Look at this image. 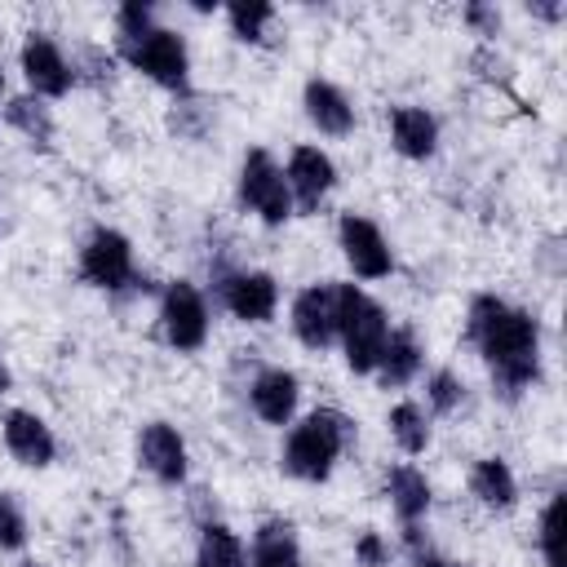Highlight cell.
Instances as JSON below:
<instances>
[{
    "mask_svg": "<svg viewBox=\"0 0 567 567\" xmlns=\"http://www.w3.org/2000/svg\"><path fill=\"white\" fill-rule=\"evenodd\" d=\"M465 337L487 363V377L505 399H518L540 381V323L532 310L496 292H478L470 297V310H465Z\"/></svg>",
    "mask_w": 567,
    "mask_h": 567,
    "instance_id": "1",
    "label": "cell"
},
{
    "mask_svg": "<svg viewBox=\"0 0 567 567\" xmlns=\"http://www.w3.org/2000/svg\"><path fill=\"white\" fill-rule=\"evenodd\" d=\"M18 66H22V80H27V93L53 102V97H66L71 84H75V66L71 58L62 53V44L44 31H31L18 49Z\"/></svg>",
    "mask_w": 567,
    "mask_h": 567,
    "instance_id": "9",
    "label": "cell"
},
{
    "mask_svg": "<svg viewBox=\"0 0 567 567\" xmlns=\"http://www.w3.org/2000/svg\"><path fill=\"white\" fill-rule=\"evenodd\" d=\"M18 567H44V563H35V558H27V563H18Z\"/></svg>",
    "mask_w": 567,
    "mask_h": 567,
    "instance_id": "36",
    "label": "cell"
},
{
    "mask_svg": "<svg viewBox=\"0 0 567 567\" xmlns=\"http://www.w3.org/2000/svg\"><path fill=\"white\" fill-rule=\"evenodd\" d=\"M226 22H230L235 40L257 44V40H266V27L275 22V9L261 4V0H235V4H226Z\"/></svg>",
    "mask_w": 567,
    "mask_h": 567,
    "instance_id": "26",
    "label": "cell"
},
{
    "mask_svg": "<svg viewBox=\"0 0 567 567\" xmlns=\"http://www.w3.org/2000/svg\"><path fill=\"white\" fill-rule=\"evenodd\" d=\"M248 567H301V540L288 518H266L252 532Z\"/></svg>",
    "mask_w": 567,
    "mask_h": 567,
    "instance_id": "22",
    "label": "cell"
},
{
    "mask_svg": "<svg viewBox=\"0 0 567 567\" xmlns=\"http://www.w3.org/2000/svg\"><path fill=\"white\" fill-rule=\"evenodd\" d=\"M297 399H301V381L288 368H261L248 381V408L266 421V425H292L297 416Z\"/></svg>",
    "mask_w": 567,
    "mask_h": 567,
    "instance_id": "15",
    "label": "cell"
},
{
    "mask_svg": "<svg viewBox=\"0 0 567 567\" xmlns=\"http://www.w3.org/2000/svg\"><path fill=\"white\" fill-rule=\"evenodd\" d=\"M159 332L182 354H195L208 341V301L190 279L164 284V292H159Z\"/></svg>",
    "mask_w": 567,
    "mask_h": 567,
    "instance_id": "7",
    "label": "cell"
},
{
    "mask_svg": "<svg viewBox=\"0 0 567 567\" xmlns=\"http://www.w3.org/2000/svg\"><path fill=\"white\" fill-rule=\"evenodd\" d=\"M0 97H4V66H0Z\"/></svg>",
    "mask_w": 567,
    "mask_h": 567,
    "instance_id": "37",
    "label": "cell"
},
{
    "mask_svg": "<svg viewBox=\"0 0 567 567\" xmlns=\"http://www.w3.org/2000/svg\"><path fill=\"white\" fill-rule=\"evenodd\" d=\"M22 545H27V514L9 492H0V554H18Z\"/></svg>",
    "mask_w": 567,
    "mask_h": 567,
    "instance_id": "28",
    "label": "cell"
},
{
    "mask_svg": "<svg viewBox=\"0 0 567 567\" xmlns=\"http://www.w3.org/2000/svg\"><path fill=\"white\" fill-rule=\"evenodd\" d=\"M470 496L478 501V505H487V509H514L518 505V478H514V470H509V461H501V456H478L474 465H470Z\"/></svg>",
    "mask_w": 567,
    "mask_h": 567,
    "instance_id": "21",
    "label": "cell"
},
{
    "mask_svg": "<svg viewBox=\"0 0 567 567\" xmlns=\"http://www.w3.org/2000/svg\"><path fill=\"white\" fill-rule=\"evenodd\" d=\"M465 22L474 27V35H496L501 31V9L496 4H465Z\"/></svg>",
    "mask_w": 567,
    "mask_h": 567,
    "instance_id": "32",
    "label": "cell"
},
{
    "mask_svg": "<svg viewBox=\"0 0 567 567\" xmlns=\"http://www.w3.org/2000/svg\"><path fill=\"white\" fill-rule=\"evenodd\" d=\"M168 128H173L177 137H204V133H208V111H204L199 102H190V93H186V97H182V106L173 102Z\"/></svg>",
    "mask_w": 567,
    "mask_h": 567,
    "instance_id": "30",
    "label": "cell"
},
{
    "mask_svg": "<svg viewBox=\"0 0 567 567\" xmlns=\"http://www.w3.org/2000/svg\"><path fill=\"white\" fill-rule=\"evenodd\" d=\"M421 368H425V346H421V337H416L408 323L390 328V337H385V346H381V359H377L372 377H377L385 390H399V385L416 381Z\"/></svg>",
    "mask_w": 567,
    "mask_h": 567,
    "instance_id": "17",
    "label": "cell"
},
{
    "mask_svg": "<svg viewBox=\"0 0 567 567\" xmlns=\"http://www.w3.org/2000/svg\"><path fill=\"white\" fill-rule=\"evenodd\" d=\"M195 567H248V545L226 523H204L195 540Z\"/></svg>",
    "mask_w": 567,
    "mask_h": 567,
    "instance_id": "23",
    "label": "cell"
},
{
    "mask_svg": "<svg viewBox=\"0 0 567 567\" xmlns=\"http://www.w3.org/2000/svg\"><path fill=\"white\" fill-rule=\"evenodd\" d=\"M536 545L545 567H567V496L554 492L540 509V527H536Z\"/></svg>",
    "mask_w": 567,
    "mask_h": 567,
    "instance_id": "25",
    "label": "cell"
},
{
    "mask_svg": "<svg viewBox=\"0 0 567 567\" xmlns=\"http://www.w3.org/2000/svg\"><path fill=\"white\" fill-rule=\"evenodd\" d=\"M80 279L89 288H102V292H133V288H142L128 235L115 230V226H93L84 235V244H80Z\"/></svg>",
    "mask_w": 567,
    "mask_h": 567,
    "instance_id": "5",
    "label": "cell"
},
{
    "mask_svg": "<svg viewBox=\"0 0 567 567\" xmlns=\"http://www.w3.org/2000/svg\"><path fill=\"white\" fill-rule=\"evenodd\" d=\"M9 385H13V372H9V363H4V354H0V394H9Z\"/></svg>",
    "mask_w": 567,
    "mask_h": 567,
    "instance_id": "35",
    "label": "cell"
},
{
    "mask_svg": "<svg viewBox=\"0 0 567 567\" xmlns=\"http://www.w3.org/2000/svg\"><path fill=\"white\" fill-rule=\"evenodd\" d=\"M0 439H4V452H9L18 465H27V470H44V465H53V456H58L53 430L44 425V416H35V412H27V408H9V412H4Z\"/></svg>",
    "mask_w": 567,
    "mask_h": 567,
    "instance_id": "14",
    "label": "cell"
},
{
    "mask_svg": "<svg viewBox=\"0 0 567 567\" xmlns=\"http://www.w3.org/2000/svg\"><path fill=\"white\" fill-rule=\"evenodd\" d=\"M4 124L13 133L27 137V146L35 151H53V137H58V124H53V106L35 93H13L4 97Z\"/></svg>",
    "mask_w": 567,
    "mask_h": 567,
    "instance_id": "20",
    "label": "cell"
},
{
    "mask_svg": "<svg viewBox=\"0 0 567 567\" xmlns=\"http://www.w3.org/2000/svg\"><path fill=\"white\" fill-rule=\"evenodd\" d=\"M151 27H155V9H151V4L128 0V4H120V9H115V44L137 40V35H146Z\"/></svg>",
    "mask_w": 567,
    "mask_h": 567,
    "instance_id": "29",
    "label": "cell"
},
{
    "mask_svg": "<svg viewBox=\"0 0 567 567\" xmlns=\"http://www.w3.org/2000/svg\"><path fill=\"white\" fill-rule=\"evenodd\" d=\"M288 323L306 350H328L337 341V284H306L288 306Z\"/></svg>",
    "mask_w": 567,
    "mask_h": 567,
    "instance_id": "12",
    "label": "cell"
},
{
    "mask_svg": "<svg viewBox=\"0 0 567 567\" xmlns=\"http://www.w3.org/2000/svg\"><path fill=\"white\" fill-rule=\"evenodd\" d=\"M354 558H359L363 567H381V563H385V540H381L377 532H363V536L354 540Z\"/></svg>",
    "mask_w": 567,
    "mask_h": 567,
    "instance_id": "33",
    "label": "cell"
},
{
    "mask_svg": "<svg viewBox=\"0 0 567 567\" xmlns=\"http://www.w3.org/2000/svg\"><path fill=\"white\" fill-rule=\"evenodd\" d=\"M239 204L261 226H284L292 217V195H288V182H284V164L266 146H252L239 159Z\"/></svg>",
    "mask_w": 567,
    "mask_h": 567,
    "instance_id": "6",
    "label": "cell"
},
{
    "mask_svg": "<svg viewBox=\"0 0 567 567\" xmlns=\"http://www.w3.org/2000/svg\"><path fill=\"white\" fill-rule=\"evenodd\" d=\"M350 443H354V421L337 408H315V412H306L301 421L288 425L279 465H284L288 478L323 483L337 470V461Z\"/></svg>",
    "mask_w": 567,
    "mask_h": 567,
    "instance_id": "2",
    "label": "cell"
},
{
    "mask_svg": "<svg viewBox=\"0 0 567 567\" xmlns=\"http://www.w3.org/2000/svg\"><path fill=\"white\" fill-rule=\"evenodd\" d=\"M390 146L403 159H430L439 151V120L425 106H390Z\"/></svg>",
    "mask_w": 567,
    "mask_h": 567,
    "instance_id": "18",
    "label": "cell"
},
{
    "mask_svg": "<svg viewBox=\"0 0 567 567\" xmlns=\"http://www.w3.org/2000/svg\"><path fill=\"white\" fill-rule=\"evenodd\" d=\"M137 465L164 483V487H182L186 483V470H190V456H186V439L177 434V425L168 421H146L137 430Z\"/></svg>",
    "mask_w": 567,
    "mask_h": 567,
    "instance_id": "13",
    "label": "cell"
},
{
    "mask_svg": "<svg viewBox=\"0 0 567 567\" xmlns=\"http://www.w3.org/2000/svg\"><path fill=\"white\" fill-rule=\"evenodd\" d=\"M284 182L292 195V213H319V204L337 186V164L323 146H292L284 164Z\"/></svg>",
    "mask_w": 567,
    "mask_h": 567,
    "instance_id": "11",
    "label": "cell"
},
{
    "mask_svg": "<svg viewBox=\"0 0 567 567\" xmlns=\"http://www.w3.org/2000/svg\"><path fill=\"white\" fill-rule=\"evenodd\" d=\"M385 496H390V509L403 527H421V518L430 514V478L416 470V465H390L385 470Z\"/></svg>",
    "mask_w": 567,
    "mask_h": 567,
    "instance_id": "19",
    "label": "cell"
},
{
    "mask_svg": "<svg viewBox=\"0 0 567 567\" xmlns=\"http://www.w3.org/2000/svg\"><path fill=\"white\" fill-rule=\"evenodd\" d=\"M527 9H532V13H536V18H545V22H558V18H563V13H567V9H563V4H536V0H532V4H527Z\"/></svg>",
    "mask_w": 567,
    "mask_h": 567,
    "instance_id": "34",
    "label": "cell"
},
{
    "mask_svg": "<svg viewBox=\"0 0 567 567\" xmlns=\"http://www.w3.org/2000/svg\"><path fill=\"white\" fill-rule=\"evenodd\" d=\"M115 53H120L133 71H142L151 84H159V89H168V93H177V97L190 93V49H186V40H182L173 27H159V22H155L146 35L115 44Z\"/></svg>",
    "mask_w": 567,
    "mask_h": 567,
    "instance_id": "4",
    "label": "cell"
},
{
    "mask_svg": "<svg viewBox=\"0 0 567 567\" xmlns=\"http://www.w3.org/2000/svg\"><path fill=\"white\" fill-rule=\"evenodd\" d=\"M337 244H341V257L346 266L359 275V279H385L394 270V252L381 235V226L363 213H341L337 221Z\"/></svg>",
    "mask_w": 567,
    "mask_h": 567,
    "instance_id": "10",
    "label": "cell"
},
{
    "mask_svg": "<svg viewBox=\"0 0 567 567\" xmlns=\"http://www.w3.org/2000/svg\"><path fill=\"white\" fill-rule=\"evenodd\" d=\"M403 532H408V545H412V567H465V563H456V558L421 545V527H403Z\"/></svg>",
    "mask_w": 567,
    "mask_h": 567,
    "instance_id": "31",
    "label": "cell"
},
{
    "mask_svg": "<svg viewBox=\"0 0 567 567\" xmlns=\"http://www.w3.org/2000/svg\"><path fill=\"white\" fill-rule=\"evenodd\" d=\"M301 111L306 120L323 133V137H346L354 128V102L346 97V89H337L332 80H306L301 89Z\"/></svg>",
    "mask_w": 567,
    "mask_h": 567,
    "instance_id": "16",
    "label": "cell"
},
{
    "mask_svg": "<svg viewBox=\"0 0 567 567\" xmlns=\"http://www.w3.org/2000/svg\"><path fill=\"white\" fill-rule=\"evenodd\" d=\"M213 292H217V306L239 323H270L279 310V284L270 270H248V266L221 270Z\"/></svg>",
    "mask_w": 567,
    "mask_h": 567,
    "instance_id": "8",
    "label": "cell"
},
{
    "mask_svg": "<svg viewBox=\"0 0 567 567\" xmlns=\"http://www.w3.org/2000/svg\"><path fill=\"white\" fill-rule=\"evenodd\" d=\"M385 425H390V439H394V447L403 456H421L430 447V412L421 403H412V399L394 403L390 416H385Z\"/></svg>",
    "mask_w": 567,
    "mask_h": 567,
    "instance_id": "24",
    "label": "cell"
},
{
    "mask_svg": "<svg viewBox=\"0 0 567 567\" xmlns=\"http://www.w3.org/2000/svg\"><path fill=\"white\" fill-rule=\"evenodd\" d=\"M390 328L394 323L377 297H368L359 284H337V341L354 377H372Z\"/></svg>",
    "mask_w": 567,
    "mask_h": 567,
    "instance_id": "3",
    "label": "cell"
},
{
    "mask_svg": "<svg viewBox=\"0 0 567 567\" xmlns=\"http://www.w3.org/2000/svg\"><path fill=\"white\" fill-rule=\"evenodd\" d=\"M465 399V381L452 372V368H434L425 377V412L430 416H452Z\"/></svg>",
    "mask_w": 567,
    "mask_h": 567,
    "instance_id": "27",
    "label": "cell"
}]
</instances>
